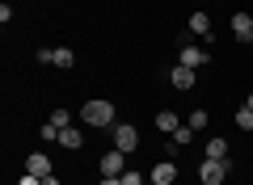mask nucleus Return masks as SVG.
Masks as SVG:
<instances>
[{
	"label": "nucleus",
	"mask_w": 253,
	"mask_h": 185,
	"mask_svg": "<svg viewBox=\"0 0 253 185\" xmlns=\"http://www.w3.org/2000/svg\"><path fill=\"white\" fill-rule=\"evenodd\" d=\"M59 143H63V148H68V151H81V143H84V135L76 131V126H63V131H59Z\"/></svg>",
	"instance_id": "11"
},
{
	"label": "nucleus",
	"mask_w": 253,
	"mask_h": 185,
	"mask_svg": "<svg viewBox=\"0 0 253 185\" xmlns=\"http://www.w3.org/2000/svg\"><path fill=\"white\" fill-rule=\"evenodd\" d=\"M207 156L211 160H228V139H211L207 143Z\"/></svg>",
	"instance_id": "14"
},
{
	"label": "nucleus",
	"mask_w": 253,
	"mask_h": 185,
	"mask_svg": "<svg viewBox=\"0 0 253 185\" xmlns=\"http://www.w3.org/2000/svg\"><path fill=\"white\" fill-rule=\"evenodd\" d=\"M177 63H186V68H194V72H199L203 63H211V55L203 51V46H194V42H186V46H181V51H177Z\"/></svg>",
	"instance_id": "4"
},
{
	"label": "nucleus",
	"mask_w": 253,
	"mask_h": 185,
	"mask_svg": "<svg viewBox=\"0 0 253 185\" xmlns=\"http://www.w3.org/2000/svg\"><path fill=\"white\" fill-rule=\"evenodd\" d=\"M81 122H89V126H101V131H110V126H114V106H110V101H101V97L84 101V106H81Z\"/></svg>",
	"instance_id": "1"
},
{
	"label": "nucleus",
	"mask_w": 253,
	"mask_h": 185,
	"mask_svg": "<svg viewBox=\"0 0 253 185\" xmlns=\"http://www.w3.org/2000/svg\"><path fill=\"white\" fill-rule=\"evenodd\" d=\"M156 126H161L165 135H177L181 122H177V114H173V110H161V114H156Z\"/></svg>",
	"instance_id": "12"
},
{
	"label": "nucleus",
	"mask_w": 253,
	"mask_h": 185,
	"mask_svg": "<svg viewBox=\"0 0 253 185\" xmlns=\"http://www.w3.org/2000/svg\"><path fill=\"white\" fill-rule=\"evenodd\" d=\"M249 42H253V34H249Z\"/></svg>",
	"instance_id": "23"
},
{
	"label": "nucleus",
	"mask_w": 253,
	"mask_h": 185,
	"mask_svg": "<svg viewBox=\"0 0 253 185\" xmlns=\"http://www.w3.org/2000/svg\"><path fill=\"white\" fill-rule=\"evenodd\" d=\"M194 80H199V76H194V68H186V63H177V68L169 72V84L173 88H194Z\"/></svg>",
	"instance_id": "7"
},
{
	"label": "nucleus",
	"mask_w": 253,
	"mask_h": 185,
	"mask_svg": "<svg viewBox=\"0 0 253 185\" xmlns=\"http://www.w3.org/2000/svg\"><path fill=\"white\" fill-rule=\"evenodd\" d=\"M245 106H249V110H253V93H249V101H245Z\"/></svg>",
	"instance_id": "22"
},
{
	"label": "nucleus",
	"mask_w": 253,
	"mask_h": 185,
	"mask_svg": "<svg viewBox=\"0 0 253 185\" xmlns=\"http://www.w3.org/2000/svg\"><path fill=\"white\" fill-rule=\"evenodd\" d=\"M224 177H228V160L203 156V164H199V181L203 185H224Z\"/></svg>",
	"instance_id": "2"
},
{
	"label": "nucleus",
	"mask_w": 253,
	"mask_h": 185,
	"mask_svg": "<svg viewBox=\"0 0 253 185\" xmlns=\"http://www.w3.org/2000/svg\"><path fill=\"white\" fill-rule=\"evenodd\" d=\"M126 173V151H106V156H101V177H123Z\"/></svg>",
	"instance_id": "5"
},
{
	"label": "nucleus",
	"mask_w": 253,
	"mask_h": 185,
	"mask_svg": "<svg viewBox=\"0 0 253 185\" xmlns=\"http://www.w3.org/2000/svg\"><path fill=\"white\" fill-rule=\"evenodd\" d=\"M55 68H76V51L72 46H55Z\"/></svg>",
	"instance_id": "13"
},
{
	"label": "nucleus",
	"mask_w": 253,
	"mask_h": 185,
	"mask_svg": "<svg viewBox=\"0 0 253 185\" xmlns=\"http://www.w3.org/2000/svg\"><path fill=\"white\" fill-rule=\"evenodd\" d=\"M17 185H42V177H34V173H26V177H21V181Z\"/></svg>",
	"instance_id": "19"
},
{
	"label": "nucleus",
	"mask_w": 253,
	"mask_h": 185,
	"mask_svg": "<svg viewBox=\"0 0 253 185\" xmlns=\"http://www.w3.org/2000/svg\"><path fill=\"white\" fill-rule=\"evenodd\" d=\"M207 122H211V118H207V110H194V114L186 118V126H190V131H207Z\"/></svg>",
	"instance_id": "15"
},
{
	"label": "nucleus",
	"mask_w": 253,
	"mask_h": 185,
	"mask_svg": "<svg viewBox=\"0 0 253 185\" xmlns=\"http://www.w3.org/2000/svg\"><path fill=\"white\" fill-rule=\"evenodd\" d=\"M26 173H34V177H55V173H51V160H46L42 151H38V156H30V160H26Z\"/></svg>",
	"instance_id": "10"
},
{
	"label": "nucleus",
	"mask_w": 253,
	"mask_h": 185,
	"mask_svg": "<svg viewBox=\"0 0 253 185\" xmlns=\"http://www.w3.org/2000/svg\"><path fill=\"white\" fill-rule=\"evenodd\" d=\"M148 185H156V181H148Z\"/></svg>",
	"instance_id": "24"
},
{
	"label": "nucleus",
	"mask_w": 253,
	"mask_h": 185,
	"mask_svg": "<svg viewBox=\"0 0 253 185\" xmlns=\"http://www.w3.org/2000/svg\"><path fill=\"white\" fill-rule=\"evenodd\" d=\"M186 30H190L194 38H211V17H207V13H190Z\"/></svg>",
	"instance_id": "8"
},
{
	"label": "nucleus",
	"mask_w": 253,
	"mask_h": 185,
	"mask_svg": "<svg viewBox=\"0 0 253 185\" xmlns=\"http://www.w3.org/2000/svg\"><path fill=\"white\" fill-rule=\"evenodd\" d=\"M236 126H241V131H253V110H249V106L236 110Z\"/></svg>",
	"instance_id": "16"
},
{
	"label": "nucleus",
	"mask_w": 253,
	"mask_h": 185,
	"mask_svg": "<svg viewBox=\"0 0 253 185\" xmlns=\"http://www.w3.org/2000/svg\"><path fill=\"white\" fill-rule=\"evenodd\" d=\"M148 181H156V185H173V181H177V164H173V160H161V164L152 168V177H148Z\"/></svg>",
	"instance_id": "6"
},
{
	"label": "nucleus",
	"mask_w": 253,
	"mask_h": 185,
	"mask_svg": "<svg viewBox=\"0 0 253 185\" xmlns=\"http://www.w3.org/2000/svg\"><path fill=\"white\" fill-rule=\"evenodd\" d=\"M97 185H123V177H101Z\"/></svg>",
	"instance_id": "20"
},
{
	"label": "nucleus",
	"mask_w": 253,
	"mask_h": 185,
	"mask_svg": "<svg viewBox=\"0 0 253 185\" xmlns=\"http://www.w3.org/2000/svg\"><path fill=\"white\" fill-rule=\"evenodd\" d=\"M46 122H51V126H59V131H63V126L72 122V114H68V110H51V118H46Z\"/></svg>",
	"instance_id": "17"
},
{
	"label": "nucleus",
	"mask_w": 253,
	"mask_h": 185,
	"mask_svg": "<svg viewBox=\"0 0 253 185\" xmlns=\"http://www.w3.org/2000/svg\"><path fill=\"white\" fill-rule=\"evenodd\" d=\"M123 185H144V177H139L135 168H126V173H123Z\"/></svg>",
	"instance_id": "18"
},
{
	"label": "nucleus",
	"mask_w": 253,
	"mask_h": 185,
	"mask_svg": "<svg viewBox=\"0 0 253 185\" xmlns=\"http://www.w3.org/2000/svg\"><path fill=\"white\" fill-rule=\"evenodd\" d=\"M232 34L241 38V42H249V34H253V17H249V13H236V17H232Z\"/></svg>",
	"instance_id": "9"
},
{
	"label": "nucleus",
	"mask_w": 253,
	"mask_h": 185,
	"mask_svg": "<svg viewBox=\"0 0 253 185\" xmlns=\"http://www.w3.org/2000/svg\"><path fill=\"white\" fill-rule=\"evenodd\" d=\"M42 185H59V177H42Z\"/></svg>",
	"instance_id": "21"
},
{
	"label": "nucleus",
	"mask_w": 253,
	"mask_h": 185,
	"mask_svg": "<svg viewBox=\"0 0 253 185\" xmlns=\"http://www.w3.org/2000/svg\"><path fill=\"white\" fill-rule=\"evenodd\" d=\"M110 139H114L118 151H135V148H139V131H135V126H126V122H114V126H110Z\"/></svg>",
	"instance_id": "3"
}]
</instances>
